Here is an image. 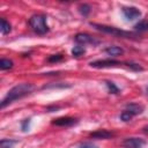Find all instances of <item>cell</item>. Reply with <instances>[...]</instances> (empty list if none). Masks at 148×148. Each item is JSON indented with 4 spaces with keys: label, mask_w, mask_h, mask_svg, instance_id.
Here are the masks:
<instances>
[{
    "label": "cell",
    "mask_w": 148,
    "mask_h": 148,
    "mask_svg": "<svg viewBox=\"0 0 148 148\" xmlns=\"http://www.w3.org/2000/svg\"><path fill=\"white\" fill-rule=\"evenodd\" d=\"M16 140L12 139H2L0 141V148H13V146L16 143Z\"/></svg>",
    "instance_id": "cell-14"
},
{
    "label": "cell",
    "mask_w": 148,
    "mask_h": 148,
    "mask_svg": "<svg viewBox=\"0 0 148 148\" xmlns=\"http://www.w3.org/2000/svg\"><path fill=\"white\" fill-rule=\"evenodd\" d=\"M104 51H105L106 54L112 56V57H117V56H120V54L124 53V50H123L121 47H119V46H114V45H112V46H108Z\"/></svg>",
    "instance_id": "cell-11"
},
{
    "label": "cell",
    "mask_w": 148,
    "mask_h": 148,
    "mask_svg": "<svg viewBox=\"0 0 148 148\" xmlns=\"http://www.w3.org/2000/svg\"><path fill=\"white\" fill-rule=\"evenodd\" d=\"M64 59V57L61 54H52L47 58V61L49 62H58V61H61Z\"/></svg>",
    "instance_id": "cell-19"
},
{
    "label": "cell",
    "mask_w": 148,
    "mask_h": 148,
    "mask_svg": "<svg viewBox=\"0 0 148 148\" xmlns=\"http://www.w3.org/2000/svg\"><path fill=\"white\" fill-rule=\"evenodd\" d=\"M147 94H148V87H147Z\"/></svg>",
    "instance_id": "cell-24"
},
{
    "label": "cell",
    "mask_w": 148,
    "mask_h": 148,
    "mask_svg": "<svg viewBox=\"0 0 148 148\" xmlns=\"http://www.w3.org/2000/svg\"><path fill=\"white\" fill-rule=\"evenodd\" d=\"M76 123H77V119L73 118V117H59V118H56L52 120L53 125L61 126V127H69V126L75 125Z\"/></svg>",
    "instance_id": "cell-8"
},
{
    "label": "cell",
    "mask_w": 148,
    "mask_h": 148,
    "mask_svg": "<svg viewBox=\"0 0 148 148\" xmlns=\"http://www.w3.org/2000/svg\"><path fill=\"white\" fill-rule=\"evenodd\" d=\"M89 66L92 68H110V67H126L130 68L131 71L134 72H141L143 68L132 61H119L114 59H99V60H94L89 62Z\"/></svg>",
    "instance_id": "cell-2"
},
{
    "label": "cell",
    "mask_w": 148,
    "mask_h": 148,
    "mask_svg": "<svg viewBox=\"0 0 148 148\" xmlns=\"http://www.w3.org/2000/svg\"><path fill=\"white\" fill-rule=\"evenodd\" d=\"M29 25L38 35H45L49 31V25L46 23V16L43 14H34L29 18Z\"/></svg>",
    "instance_id": "cell-4"
},
{
    "label": "cell",
    "mask_w": 148,
    "mask_h": 148,
    "mask_svg": "<svg viewBox=\"0 0 148 148\" xmlns=\"http://www.w3.org/2000/svg\"><path fill=\"white\" fill-rule=\"evenodd\" d=\"M90 10H91V7L89 5H87V3H82V5L79 6V12L83 16H88V14L90 13Z\"/></svg>",
    "instance_id": "cell-16"
},
{
    "label": "cell",
    "mask_w": 148,
    "mask_h": 148,
    "mask_svg": "<svg viewBox=\"0 0 148 148\" xmlns=\"http://www.w3.org/2000/svg\"><path fill=\"white\" fill-rule=\"evenodd\" d=\"M145 145H146V140L141 138H136V136L126 138L121 142V146L124 148H143Z\"/></svg>",
    "instance_id": "cell-5"
},
{
    "label": "cell",
    "mask_w": 148,
    "mask_h": 148,
    "mask_svg": "<svg viewBox=\"0 0 148 148\" xmlns=\"http://www.w3.org/2000/svg\"><path fill=\"white\" fill-rule=\"evenodd\" d=\"M29 126H30V118L24 119V120L21 123V128H22V131H23V132L28 131V130H29Z\"/></svg>",
    "instance_id": "cell-20"
},
{
    "label": "cell",
    "mask_w": 148,
    "mask_h": 148,
    "mask_svg": "<svg viewBox=\"0 0 148 148\" xmlns=\"http://www.w3.org/2000/svg\"><path fill=\"white\" fill-rule=\"evenodd\" d=\"M125 110L134 117V116H136V114L142 113V111H143V106L140 105V104H136V103H130V104H127V105L125 106Z\"/></svg>",
    "instance_id": "cell-10"
},
{
    "label": "cell",
    "mask_w": 148,
    "mask_h": 148,
    "mask_svg": "<svg viewBox=\"0 0 148 148\" xmlns=\"http://www.w3.org/2000/svg\"><path fill=\"white\" fill-rule=\"evenodd\" d=\"M79 148H98L96 145H94V143H91V142H82L80 146H79Z\"/></svg>",
    "instance_id": "cell-22"
},
{
    "label": "cell",
    "mask_w": 148,
    "mask_h": 148,
    "mask_svg": "<svg viewBox=\"0 0 148 148\" xmlns=\"http://www.w3.org/2000/svg\"><path fill=\"white\" fill-rule=\"evenodd\" d=\"M134 30L139 32H145L148 31V20H141L134 25Z\"/></svg>",
    "instance_id": "cell-12"
},
{
    "label": "cell",
    "mask_w": 148,
    "mask_h": 148,
    "mask_svg": "<svg viewBox=\"0 0 148 148\" xmlns=\"http://www.w3.org/2000/svg\"><path fill=\"white\" fill-rule=\"evenodd\" d=\"M121 12H123V15L125 16V18L128 20V21H133V20H135V18L141 16V12L139 10V8H136L134 6L123 7Z\"/></svg>",
    "instance_id": "cell-7"
},
{
    "label": "cell",
    "mask_w": 148,
    "mask_h": 148,
    "mask_svg": "<svg viewBox=\"0 0 148 148\" xmlns=\"http://www.w3.org/2000/svg\"><path fill=\"white\" fill-rule=\"evenodd\" d=\"M105 86L108 87V90L110 94H118L119 92V88L112 81H105Z\"/></svg>",
    "instance_id": "cell-15"
},
{
    "label": "cell",
    "mask_w": 148,
    "mask_h": 148,
    "mask_svg": "<svg viewBox=\"0 0 148 148\" xmlns=\"http://www.w3.org/2000/svg\"><path fill=\"white\" fill-rule=\"evenodd\" d=\"M142 132L146 133V134H148V125H146V126L142 128Z\"/></svg>",
    "instance_id": "cell-23"
},
{
    "label": "cell",
    "mask_w": 148,
    "mask_h": 148,
    "mask_svg": "<svg viewBox=\"0 0 148 148\" xmlns=\"http://www.w3.org/2000/svg\"><path fill=\"white\" fill-rule=\"evenodd\" d=\"M113 136H114V134L110 131H106V130H97V131L90 133V138H92V139L106 140V139H111Z\"/></svg>",
    "instance_id": "cell-9"
},
{
    "label": "cell",
    "mask_w": 148,
    "mask_h": 148,
    "mask_svg": "<svg viewBox=\"0 0 148 148\" xmlns=\"http://www.w3.org/2000/svg\"><path fill=\"white\" fill-rule=\"evenodd\" d=\"M12 67H13V61H12V60H9V59H1V60H0V68H1L2 71L9 69V68H12Z\"/></svg>",
    "instance_id": "cell-18"
},
{
    "label": "cell",
    "mask_w": 148,
    "mask_h": 148,
    "mask_svg": "<svg viewBox=\"0 0 148 148\" xmlns=\"http://www.w3.org/2000/svg\"><path fill=\"white\" fill-rule=\"evenodd\" d=\"M74 39H75V42H77L79 44H83V45H86V44L97 45V44H99V42H101V40L96 39L94 36H91V35H89V34H86V32H79V34H76L75 37H74Z\"/></svg>",
    "instance_id": "cell-6"
},
{
    "label": "cell",
    "mask_w": 148,
    "mask_h": 148,
    "mask_svg": "<svg viewBox=\"0 0 148 148\" xmlns=\"http://www.w3.org/2000/svg\"><path fill=\"white\" fill-rule=\"evenodd\" d=\"M90 25L92 28H95L98 31H102L104 34H110L114 37H119V38H130V39H135L138 37V35L135 32H130V31H125L121 30L119 28H114V27H110V25H105V24H98V23H90Z\"/></svg>",
    "instance_id": "cell-3"
},
{
    "label": "cell",
    "mask_w": 148,
    "mask_h": 148,
    "mask_svg": "<svg viewBox=\"0 0 148 148\" xmlns=\"http://www.w3.org/2000/svg\"><path fill=\"white\" fill-rule=\"evenodd\" d=\"M10 29H12V27H10L9 22H7L3 17H1L0 18V31H1V34L2 35H7L10 31Z\"/></svg>",
    "instance_id": "cell-13"
},
{
    "label": "cell",
    "mask_w": 148,
    "mask_h": 148,
    "mask_svg": "<svg viewBox=\"0 0 148 148\" xmlns=\"http://www.w3.org/2000/svg\"><path fill=\"white\" fill-rule=\"evenodd\" d=\"M32 89H34V86L31 83H20V84L14 86L7 92V95L2 98V101L0 103V108L1 109H5L7 105L12 104L13 102L23 98L24 96L29 95L32 91Z\"/></svg>",
    "instance_id": "cell-1"
},
{
    "label": "cell",
    "mask_w": 148,
    "mask_h": 148,
    "mask_svg": "<svg viewBox=\"0 0 148 148\" xmlns=\"http://www.w3.org/2000/svg\"><path fill=\"white\" fill-rule=\"evenodd\" d=\"M84 52H86V49H84L83 46H80V45H76V46H74V47L72 49V54H73L74 57H80V56H82Z\"/></svg>",
    "instance_id": "cell-17"
},
{
    "label": "cell",
    "mask_w": 148,
    "mask_h": 148,
    "mask_svg": "<svg viewBox=\"0 0 148 148\" xmlns=\"http://www.w3.org/2000/svg\"><path fill=\"white\" fill-rule=\"evenodd\" d=\"M66 87H69L68 84H65V83H60V84H50V86H44L43 89H49V88H66Z\"/></svg>",
    "instance_id": "cell-21"
}]
</instances>
